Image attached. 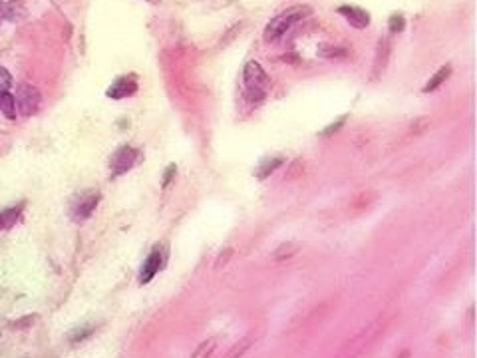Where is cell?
<instances>
[{
	"instance_id": "1",
	"label": "cell",
	"mask_w": 477,
	"mask_h": 358,
	"mask_svg": "<svg viewBox=\"0 0 477 358\" xmlns=\"http://www.w3.org/2000/svg\"><path fill=\"white\" fill-rule=\"evenodd\" d=\"M311 15H313V8L306 6V4L293 6V8L284 10V12H281V15H277L275 18L268 20V24L265 26V30H263V40H265L267 44L279 42L295 24H298L300 20H304L306 16Z\"/></svg>"
},
{
	"instance_id": "2",
	"label": "cell",
	"mask_w": 477,
	"mask_h": 358,
	"mask_svg": "<svg viewBox=\"0 0 477 358\" xmlns=\"http://www.w3.org/2000/svg\"><path fill=\"white\" fill-rule=\"evenodd\" d=\"M243 82H245V88H247V100L249 102H261L265 100L267 92L270 90V78L265 72V68L259 64V62H247L245 64V70H243Z\"/></svg>"
},
{
	"instance_id": "3",
	"label": "cell",
	"mask_w": 477,
	"mask_h": 358,
	"mask_svg": "<svg viewBox=\"0 0 477 358\" xmlns=\"http://www.w3.org/2000/svg\"><path fill=\"white\" fill-rule=\"evenodd\" d=\"M16 108L20 110V114L22 116H34L38 110H40V104H42V96H40V92H38V88L36 86H32V84H18V88H16Z\"/></svg>"
},
{
	"instance_id": "4",
	"label": "cell",
	"mask_w": 477,
	"mask_h": 358,
	"mask_svg": "<svg viewBox=\"0 0 477 358\" xmlns=\"http://www.w3.org/2000/svg\"><path fill=\"white\" fill-rule=\"evenodd\" d=\"M98 203H100V194H98V191L89 189V191L80 194L76 197L74 205H72V217H74L76 221L88 219L89 215L96 211Z\"/></svg>"
},
{
	"instance_id": "5",
	"label": "cell",
	"mask_w": 477,
	"mask_h": 358,
	"mask_svg": "<svg viewBox=\"0 0 477 358\" xmlns=\"http://www.w3.org/2000/svg\"><path fill=\"white\" fill-rule=\"evenodd\" d=\"M137 157H139V151L134 148H130V146H123V148H119L116 153H114V157H112V164H110V167H112V173L114 176H121V173H125L128 169H132L135 165V162H137Z\"/></svg>"
},
{
	"instance_id": "6",
	"label": "cell",
	"mask_w": 477,
	"mask_h": 358,
	"mask_svg": "<svg viewBox=\"0 0 477 358\" xmlns=\"http://www.w3.org/2000/svg\"><path fill=\"white\" fill-rule=\"evenodd\" d=\"M336 12H338L340 16H344V18H346V22H348L350 26H354V28L364 30L370 26V12H366V10H364V8H360V6L344 4V6H340Z\"/></svg>"
},
{
	"instance_id": "7",
	"label": "cell",
	"mask_w": 477,
	"mask_h": 358,
	"mask_svg": "<svg viewBox=\"0 0 477 358\" xmlns=\"http://www.w3.org/2000/svg\"><path fill=\"white\" fill-rule=\"evenodd\" d=\"M162 265H164V253L159 251V249H153L151 251V255L148 257V261H146V265L141 267V275H139V283L146 284L149 283L157 273H159V268H162Z\"/></svg>"
},
{
	"instance_id": "8",
	"label": "cell",
	"mask_w": 477,
	"mask_h": 358,
	"mask_svg": "<svg viewBox=\"0 0 477 358\" xmlns=\"http://www.w3.org/2000/svg\"><path fill=\"white\" fill-rule=\"evenodd\" d=\"M135 90H137V82H135L134 76H123V78L116 80V84H112V88L107 90V96L114 100H121V98L134 96Z\"/></svg>"
},
{
	"instance_id": "9",
	"label": "cell",
	"mask_w": 477,
	"mask_h": 358,
	"mask_svg": "<svg viewBox=\"0 0 477 358\" xmlns=\"http://www.w3.org/2000/svg\"><path fill=\"white\" fill-rule=\"evenodd\" d=\"M390 50H392V48H390V40H388V38L378 42V48H376V60H374V74L384 72L388 58H390Z\"/></svg>"
},
{
	"instance_id": "10",
	"label": "cell",
	"mask_w": 477,
	"mask_h": 358,
	"mask_svg": "<svg viewBox=\"0 0 477 358\" xmlns=\"http://www.w3.org/2000/svg\"><path fill=\"white\" fill-rule=\"evenodd\" d=\"M451 76V64H446V66H442L435 74L426 82V86H424V94H428V92H435L437 88H442V84H446V80Z\"/></svg>"
},
{
	"instance_id": "11",
	"label": "cell",
	"mask_w": 477,
	"mask_h": 358,
	"mask_svg": "<svg viewBox=\"0 0 477 358\" xmlns=\"http://www.w3.org/2000/svg\"><path fill=\"white\" fill-rule=\"evenodd\" d=\"M298 249H300V245H298L297 241H286V243H281V245L277 247V251L272 253V259H275V261H286V259H293V257L298 253Z\"/></svg>"
},
{
	"instance_id": "12",
	"label": "cell",
	"mask_w": 477,
	"mask_h": 358,
	"mask_svg": "<svg viewBox=\"0 0 477 358\" xmlns=\"http://www.w3.org/2000/svg\"><path fill=\"white\" fill-rule=\"evenodd\" d=\"M0 112H2L8 119L16 118V100L10 92L0 94Z\"/></svg>"
},
{
	"instance_id": "13",
	"label": "cell",
	"mask_w": 477,
	"mask_h": 358,
	"mask_svg": "<svg viewBox=\"0 0 477 358\" xmlns=\"http://www.w3.org/2000/svg\"><path fill=\"white\" fill-rule=\"evenodd\" d=\"M304 171H306V162H304L302 157H297L293 164L288 165L284 179H286V181H297V179H302Z\"/></svg>"
},
{
	"instance_id": "14",
	"label": "cell",
	"mask_w": 477,
	"mask_h": 358,
	"mask_svg": "<svg viewBox=\"0 0 477 358\" xmlns=\"http://www.w3.org/2000/svg\"><path fill=\"white\" fill-rule=\"evenodd\" d=\"M251 344H253V336L249 334V336H245V339H241L229 352H227V357L225 358H241L249 348H251Z\"/></svg>"
},
{
	"instance_id": "15",
	"label": "cell",
	"mask_w": 477,
	"mask_h": 358,
	"mask_svg": "<svg viewBox=\"0 0 477 358\" xmlns=\"http://www.w3.org/2000/svg\"><path fill=\"white\" fill-rule=\"evenodd\" d=\"M281 164H283V157H272V160H267V162H263L261 164V169L257 171V176L261 179L268 178L270 173H275L279 167H281Z\"/></svg>"
},
{
	"instance_id": "16",
	"label": "cell",
	"mask_w": 477,
	"mask_h": 358,
	"mask_svg": "<svg viewBox=\"0 0 477 358\" xmlns=\"http://www.w3.org/2000/svg\"><path fill=\"white\" fill-rule=\"evenodd\" d=\"M215 348H217V341L215 339H207V341H203V343L197 346V350H195L191 358H211L213 352H215Z\"/></svg>"
},
{
	"instance_id": "17",
	"label": "cell",
	"mask_w": 477,
	"mask_h": 358,
	"mask_svg": "<svg viewBox=\"0 0 477 358\" xmlns=\"http://www.w3.org/2000/svg\"><path fill=\"white\" fill-rule=\"evenodd\" d=\"M18 215H20V207L2 211V213H0V229H8V227H12V225L16 223V219H18Z\"/></svg>"
},
{
	"instance_id": "18",
	"label": "cell",
	"mask_w": 477,
	"mask_h": 358,
	"mask_svg": "<svg viewBox=\"0 0 477 358\" xmlns=\"http://www.w3.org/2000/svg\"><path fill=\"white\" fill-rule=\"evenodd\" d=\"M245 28V22H238V24H235L233 28H229L227 32H225V36H223V40L219 42V48H227V46L231 44L235 38H237L238 34H241V30Z\"/></svg>"
},
{
	"instance_id": "19",
	"label": "cell",
	"mask_w": 477,
	"mask_h": 358,
	"mask_svg": "<svg viewBox=\"0 0 477 358\" xmlns=\"http://www.w3.org/2000/svg\"><path fill=\"white\" fill-rule=\"evenodd\" d=\"M388 26H390V34H400L404 26H406V18L400 12H394V15L390 16V24Z\"/></svg>"
},
{
	"instance_id": "20",
	"label": "cell",
	"mask_w": 477,
	"mask_h": 358,
	"mask_svg": "<svg viewBox=\"0 0 477 358\" xmlns=\"http://www.w3.org/2000/svg\"><path fill=\"white\" fill-rule=\"evenodd\" d=\"M10 88H12V76H10V72L6 68L0 66V94L10 92Z\"/></svg>"
},
{
	"instance_id": "21",
	"label": "cell",
	"mask_w": 477,
	"mask_h": 358,
	"mask_svg": "<svg viewBox=\"0 0 477 358\" xmlns=\"http://www.w3.org/2000/svg\"><path fill=\"white\" fill-rule=\"evenodd\" d=\"M320 56H327V58H338V56H346V50L344 48H334V46H322L320 48Z\"/></svg>"
},
{
	"instance_id": "22",
	"label": "cell",
	"mask_w": 477,
	"mask_h": 358,
	"mask_svg": "<svg viewBox=\"0 0 477 358\" xmlns=\"http://www.w3.org/2000/svg\"><path fill=\"white\" fill-rule=\"evenodd\" d=\"M430 128V119L428 118H417L414 123H412V128H410V134H424L426 130Z\"/></svg>"
},
{
	"instance_id": "23",
	"label": "cell",
	"mask_w": 477,
	"mask_h": 358,
	"mask_svg": "<svg viewBox=\"0 0 477 358\" xmlns=\"http://www.w3.org/2000/svg\"><path fill=\"white\" fill-rule=\"evenodd\" d=\"M235 255V251L231 249V247H227V249H223L221 253H219V257H217V261H215V268H221L225 267L229 261H231V257Z\"/></svg>"
},
{
	"instance_id": "24",
	"label": "cell",
	"mask_w": 477,
	"mask_h": 358,
	"mask_svg": "<svg viewBox=\"0 0 477 358\" xmlns=\"http://www.w3.org/2000/svg\"><path fill=\"white\" fill-rule=\"evenodd\" d=\"M177 173V169H175V165H169L167 167V171H165V176H164V187H167L169 183H171V179H173V176Z\"/></svg>"
},
{
	"instance_id": "25",
	"label": "cell",
	"mask_w": 477,
	"mask_h": 358,
	"mask_svg": "<svg viewBox=\"0 0 477 358\" xmlns=\"http://www.w3.org/2000/svg\"><path fill=\"white\" fill-rule=\"evenodd\" d=\"M92 330L94 328H84V330H78V332H74L72 334V343H78V341H84V336H88V334H92Z\"/></svg>"
},
{
	"instance_id": "26",
	"label": "cell",
	"mask_w": 477,
	"mask_h": 358,
	"mask_svg": "<svg viewBox=\"0 0 477 358\" xmlns=\"http://www.w3.org/2000/svg\"><path fill=\"white\" fill-rule=\"evenodd\" d=\"M149 4H153V6H157V4H162V0H148Z\"/></svg>"
}]
</instances>
